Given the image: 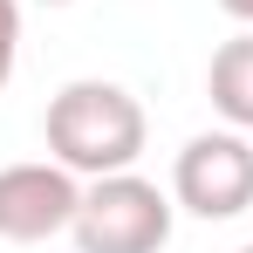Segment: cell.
Segmentation results:
<instances>
[{
	"label": "cell",
	"mask_w": 253,
	"mask_h": 253,
	"mask_svg": "<svg viewBox=\"0 0 253 253\" xmlns=\"http://www.w3.org/2000/svg\"><path fill=\"white\" fill-rule=\"evenodd\" d=\"M144 103L130 96L124 83H103V76H83V83H62L48 96L42 137L55 151V165H69L76 178H110V171H130L144 158Z\"/></svg>",
	"instance_id": "obj_1"
},
{
	"label": "cell",
	"mask_w": 253,
	"mask_h": 253,
	"mask_svg": "<svg viewBox=\"0 0 253 253\" xmlns=\"http://www.w3.org/2000/svg\"><path fill=\"white\" fill-rule=\"evenodd\" d=\"M171 212H178V199L158 192L151 178L110 171V178H89L83 185V206H76L69 240H76V253H165Z\"/></svg>",
	"instance_id": "obj_2"
},
{
	"label": "cell",
	"mask_w": 253,
	"mask_h": 253,
	"mask_svg": "<svg viewBox=\"0 0 253 253\" xmlns=\"http://www.w3.org/2000/svg\"><path fill=\"white\" fill-rule=\"evenodd\" d=\"M171 199L192 219H240L253 206V144L247 130H199L178 165H171Z\"/></svg>",
	"instance_id": "obj_3"
},
{
	"label": "cell",
	"mask_w": 253,
	"mask_h": 253,
	"mask_svg": "<svg viewBox=\"0 0 253 253\" xmlns=\"http://www.w3.org/2000/svg\"><path fill=\"white\" fill-rule=\"evenodd\" d=\"M83 206V178L55 158H28V165H0V240L35 247L76 226Z\"/></svg>",
	"instance_id": "obj_4"
},
{
	"label": "cell",
	"mask_w": 253,
	"mask_h": 253,
	"mask_svg": "<svg viewBox=\"0 0 253 253\" xmlns=\"http://www.w3.org/2000/svg\"><path fill=\"white\" fill-rule=\"evenodd\" d=\"M206 96L233 130H253V28H240L233 42H219L206 69Z\"/></svg>",
	"instance_id": "obj_5"
},
{
	"label": "cell",
	"mask_w": 253,
	"mask_h": 253,
	"mask_svg": "<svg viewBox=\"0 0 253 253\" xmlns=\"http://www.w3.org/2000/svg\"><path fill=\"white\" fill-rule=\"evenodd\" d=\"M14 62H21V0H0V89L14 83Z\"/></svg>",
	"instance_id": "obj_6"
},
{
	"label": "cell",
	"mask_w": 253,
	"mask_h": 253,
	"mask_svg": "<svg viewBox=\"0 0 253 253\" xmlns=\"http://www.w3.org/2000/svg\"><path fill=\"white\" fill-rule=\"evenodd\" d=\"M219 7H226L233 21H247V28H253V0H219Z\"/></svg>",
	"instance_id": "obj_7"
},
{
	"label": "cell",
	"mask_w": 253,
	"mask_h": 253,
	"mask_svg": "<svg viewBox=\"0 0 253 253\" xmlns=\"http://www.w3.org/2000/svg\"><path fill=\"white\" fill-rule=\"evenodd\" d=\"M42 7H69V0H42Z\"/></svg>",
	"instance_id": "obj_8"
},
{
	"label": "cell",
	"mask_w": 253,
	"mask_h": 253,
	"mask_svg": "<svg viewBox=\"0 0 253 253\" xmlns=\"http://www.w3.org/2000/svg\"><path fill=\"white\" fill-rule=\"evenodd\" d=\"M240 253H253V240H247V247H240Z\"/></svg>",
	"instance_id": "obj_9"
}]
</instances>
